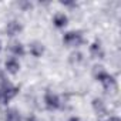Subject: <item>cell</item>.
Instances as JSON below:
<instances>
[{
  "label": "cell",
  "mask_w": 121,
  "mask_h": 121,
  "mask_svg": "<svg viewBox=\"0 0 121 121\" xmlns=\"http://www.w3.org/2000/svg\"><path fill=\"white\" fill-rule=\"evenodd\" d=\"M17 7L22 10V12H30L33 9V3L29 2V0H22V2L17 3Z\"/></svg>",
  "instance_id": "15"
},
{
  "label": "cell",
  "mask_w": 121,
  "mask_h": 121,
  "mask_svg": "<svg viewBox=\"0 0 121 121\" xmlns=\"http://www.w3.org/2000/svg\"><path fill=\"white\" fill-rule=\"evenodd\" d=\"M67 121H80V118H78V117H70Z\"/></svg>",
  "instance_id": "19"
},
{
  "label": "cell",
  "mask_w": 121,
  "mask_h": 121,
  "mask_svg": "<svg viewBox=\"0 0 121 121\" xmlns=\"http://www.w3.org/2000/svg\"><path fill=\"white\" fill-rule=\"evenodd\" d=\"M9 80H7V74L4 70H0V87H3L4 84H7Z\"/></svg>",
  "instance_id": "16"
},
{
  "label": "cell",
  "mask_w": 121,
  "mask_h": 121,
  "mask_svg": "<svg viewBox=\"0 0 121 121\" xmlns=\"http://www.w3.org/2000/svg\"><path fill=\"white\" fill-rule=\"evenodd\" d=\"M19 87L17 86H14V84H12L10 81L7 83V84H4L3 87H0V93H2V100H3V104H9L13 98H16L17 97V94H19Z\"/></svg>",
  "instance_id": "3"
},
{
  "label": "cell",
  "mask_w": 121,
  "mask_h": 121,
  "mask_svg": "<svg viewBox=\"0 0 121 121\" xmlns=\"http://www.w3.org/2000/svg\"><path fill=\"white\" fill-rule=\"evenodd\" d=\"M20 69H22V64L19 61V58L12 57V56L6 58V61H4V71H6V74L16 76V74H19Z\"/></svg>",
  "instance_id": "5"
},
{
  "label": "cell",
  "mask_w": 121,
  "mask_h": 121,
  "mask_svg": "<svg viewBox=\"0 0 121 121\" xmlns=\"http://www.w3.org/2000/svg\"><path fill=\"white\" fill-rule=\"evenodd\" d=\"M43 104L47 111H56L61 108V97L51 90H46L43 95Z\"/></svg>",
  "instance_id": "2"
},
{
  "label": "cell",
  "mask_w": 121,
  "mask_h": 121,
  "mask_svg": "<svg viewBox=\"0 0 121 121\" xmlns=\"http://www.w3.org/2000/svg\"><path fill=\"white\" fill-rule=\"evenodd\" d=\"M44 51H46V47H44V44H43L41 41L34 40V41H31V43L29 44V53H30V56H33L34 58H40V57L44 54Z\"/></svg>",
  "instance_id": "10"
},
{
  "label": "cell",
  "mask_w": 121,
  "mask_h": 121,
  "mask_svg": "<svg viewBox=\"0 0 121 121\" xmlns=\"http://www.w3.org/2000/svg\"><path fill=\"white\" fill-rule=\"evenodd\" d=\"M91 74H93V78L95 80V81H101V80H104L105 77H107V74H108V71L104 69V66H101V64H95L94 67H93V70H91Z\"/></svg>",
  "instance_id": "13"
},
{
  "label": "cell",
  "mask_w": 121,
  "mask_h": 121,
  "mask_svg": "<svg viewBox=\"0 0 121 121\" xmlns=\"http://www.w3.org/2000/svg\"><path fill=\"white\" fill-rule=\"evenodd\" d=\"M0 51H2V40H0Z\"/></svg>",
  "instance_id": "21"
},
{
  "label": "cell",
  "mask_w": 121,
  "mask_h": 121,
  "mask_svg": "<svg viewBox=\"0 0 121 121\" xmlns=\"http://www.w3.org/2000/svg\"><path fill=\"white\" fill-rule=\"evenodd\" d=\"M91 107L93 111L98 115V117H107V104L104 103V100L101 98H94L91 101Z\"/></svg>",
  "instance_id": "11"
},
{
  "label": "cell",
  "mask_w": 121,
  "mask_h": 121,
  "mask_svg": "<svg viewBox=\"0 0 121 121\" xmlns=\"http://www.w3.org/2000/svg\"><path fill=\"white\" fill-rule=\"evenodd\" d=\"M69 63H70L71 66H74V67L81 66V64L84 63V54H83L81 51H78V50L71 51L70 56H69Z\"/></svg>",
  "instance_id": "12"
},
{
  "label": "cell",
  "mask_w": 121,
  "mask_h": 121,
  "mask_svg": "<svg viewBox=\"0 0 121 121\" xmlns=\"http://www.w3.org/2000/svg\"><path fill=\"white\" fill-rule=\"evenodd\" d=\"M9 51L12 54V57H16V58H20V57H24L26 56V46L19 41V40H13L10 44H9Z\"/></svg>",
  "instance_id": "7"
},
{
  "label": "cell",
  "mask_w": 121,
  "mask_h": 121,
  "mask_svg": "<svg viewBox=\"0 0 121 121\" xmlns=\"http://www.w3.org/2000/svg\"><path fill=\"white\" fill-rule=\"evenodd\" d=\"M23 121H39V118H37V115H34V114H29L26 118H23Z\"/></svg>",
  "instance_id": "18"
},
{
  "label": "cell",
  "mask_w": 121,
  "mask_h": 121,
  "mask_svg": "<svg viewBox=\"0 0 121 121\" xmlns=\"http://www.w3.org/2000/svg\"><path fill=\"white\" fill-rule=\"evenodd\" d=\"M84 43H86V39H84L83 31H80V30H70V31H66L63 34V44L66 47L77 50Z\"/></svg>",
  "instance_id": "1"
},
{
  "label": "cell",
  "mask_w": 121,
  "mask_h": 121,
  "mask_svg": "<svg viewBox=\"0 0 121 121\" xmlns=\"http://www.w3.org/2000/svg\"><path fill=\"white\" fill-rule=\"evenodd\" d=\"M100 84H101V87H103V90H104L105 94L112 95V94H115L118 91V83H117L115 77L112 74H110V73L107 74V77L104 80L100 81Z\"/></svg>",
  "instance_id": "4"
},
{
  "label": "cell",
  "mask_w": 121,
  "mask_h": 121,
  "mask_svg": "<svg viewBox=\"0 0 121 121\" xmlns=\"http://www.w3.org/2000/svg\"><path fill=\"white\" fill-rule=\"evenodd\" d=\"M88 53H90L91 58H95V60H101V58H104V56H105L104 47H103V44H101L100 40H94V41L90 44Z\"/></svg>",
  "instance_id": "8"
},
{
  "label": "cell",
  "mask_w": 121,
  "mask_h": 121,
  "mask_svg": "<svg viewBox=\"0 0 121 121\" xmlns=\"http://www.w3.org/2000/svg\"><path fill=\"white\" fill-rule=\"evenodd\" d=\"M51 22H53V26L56 29L61 30V29L67 27V24H69V16L64 12H57V13H54Z\"/></svg>",
  "instance_id": "9"
},
{
  "label": "cell",
  "mask_w": 121,
  "mask_h": 121,
  "mask_svg": "<svg viewBox=\"0 0 121 121\" xmlns=\"http://www.w3.org/2000/svg\"><path fill=\"white\" fill-rule=\"evenodd\" d=\"M0 104H3V100H2V93H0Z\"/></svg>",
  "instance_id": "20"
},
{
  "label": "cell",
  "mask_w": 121,
  "mask_h": 121,
  "mask_svg": "<svg viewBox=\"0 0 121 121\" xmlns=\"http://www.w3.org/2000/svg\"><path fill=\"white\" fill-rule=\"evenodd\" d=\"M4 31L9 37H16L23 31V23L19 20H10V22H7Z\"/></svg>",
  "instance_id": "6"
},
{
  "label": "cell",
  "mask_w": 121,
  "mask_h": 121,
  "mask_svg": "<svg viewBox=\"0 0 121 121\" xmlns=\"http://www.w3.org/2000/svg\"><path fill=\"white\" fill-rule=\"evenodd\" d=\"M4 121H23V115L17 108H7L4 111Z\"/></svg>",
  "instance_id": "14"
},
{
  "label": "cell",
  "mask_w": 121,
  "mask_h": 121,
  "mask_svg": "<svg viewBox=\"0 0 121 121\" xmlns=\"http://www.w3.org/2000/svg\"><path fill=\"white\" fill-rule=\"evenodd\" d=\"M64 7H69V9H76L77 7V3H74V2H64V3H61Z\"/></svg>",
  "instance_id": "17"
}]
</instances>
